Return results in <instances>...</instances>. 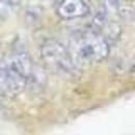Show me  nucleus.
I'll return each mask as SVG.
<instances>
[{"mask_svg": "<svg viewBox=\"0 0 135 135\" xmlns=\"http://www.w3.org/2000/svg\"><path fill=\"white\" fill-rule=\"evenodd\" d=\"M69 50L77 64H97L108 56L109 45L100 32L86 31L73 38Z\"/></svg>", "mask_w": 135, "mask_h": 135, "instance_id": "2", "label": "nucleus"}, {"mask_svg": "<svg viewBox=\"0 0 135 135\" xmlns=\"http://www.w3.org/2000/svg\"><path fill=\"white\" fill-rule=\"evenodd\" d=\"M118 1H130V0H118Z\"/></svg>", "mask_w": 135, "mask_h": 135, "instance_id": "5", "label": "nucleus"}, {"mask_svg": "<svg viewBox=\"0 0 135 135\" xmlns=\"http://www.w3.org/2000/svg\"><path fill=\"white\" fill-rule=\"evenodd\" d=\"M41 55L46 66L59 75L73 77L79 72L77 62L70 50L57 41H46L42 46Z\"/></svg>", "mask_w": 135, "mask_h": 135, "instance_id": "3", "label": "nucleus"}, {"mask_svg": "<svg viewBox=\"0 0 135 135\" xmlns=\"http://www.w3.org/2000/svg\"><path fill=\"white\" fill-rule=\"evenodd\" d=\"M31 61L27 54L19 53L0 62V90L16 97L25 88L31 76Z\"/></svg>", "mask_w": 135, "mask_h": 135, "instance_id": "1", "label": "nucleus"}, {"mask_svg": "<svg viewBox=\"0 0 135 135\" xmlns=\"http://www.w3.org/2000/svg\"><path fill=\"white\" fill-rule=\"evenodd\" d=\"M88 12V5L84 0H62L57 7L58 16L64 20L85 17Z\"/></svg>", "mask_w": 135, "mask_h": 135, "instance_id": "4", "label": "nucleus"}]
</instances>
